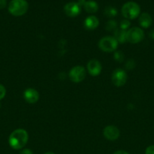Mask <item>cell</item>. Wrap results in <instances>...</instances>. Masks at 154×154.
I'll return each mask as SVG.
<instances>
[{
	"label": "cell",
	"instance_id": "2",
	"mask_svg": "<svg viewBox=\"0 0 154 154\" xmlns=\"http://www.w3.org/2000/svg\"><path fill=\"white\" fill-rule=\"evenodd\" d=\"M28 8L26 0H11L8 5V11L14 16L20 17L27 13Z\"/></svg>",
	"mask_w": 154,
	"mask_h": 154
},
{
	"label": "cell",
	"instance_id": "6",
	"mask_svg": "<svg viewBox=\"0 0 154 154\" xmlns=\"http://www.w3.org/2000/svg\"><path fill=\"white\" fill-rule=\"evenodd\" d=\"M86 76V72L84 67L81 66H76L70 69L69 73V78L72 82L80 83L85 79Z\"/></svg>",
	"mask_w": 154,
	"mask_h": 154
},
{
	"label": "cell",
	"instance_id": "17",
	"mask_svg": "<svg viewBox=\"0 0 154 154\" xmlns=\"http://www.w3.org/2000/svg\"><path fill=\"white\" fill-rule=\"evenodd\" d=\"M106 29L108 30V31L113 32L117 29V23H116V21L113 20H109L106 24Z\"/></svg>",
	"mask_w": 154,
	"mask_h": 154
},
{
	"label": "cell",
	"instance_id": "28",
	"mask_svg": "<svg viewBox=\"0 0 154 154\" xmlns=\"http://www.w3.org/2000/svg\"><path fill=\"white\" fill-rule=\"evenodd\" d=\"M45 154H55V153H52V152H48V153H45Z\"/></svg>",
	"mask_w": 154,
	"mask_h": 154
},
{
	"label": "cell",
	"instance_id": "26",
	"mask_svg": "<svg viewBox=\"0 0 154 154\" xmlns=\"http://www.w3.org/2000/svg\"><path fill=\"white\" fill-rule=\"evenodd\" d=\"M85 0H79L78 1V4L79 5V6L80 7H81V6H84V5H85Z\"/></svg>",
	"mask_w": 154,
	"mask_h": 154
},
{
	"label": "cell",
	"instance_id": "10",
	"mask_svg": "<svg viewBox=\"0 0 154 154\" xmlns=\"http://www.w3.org/2000/svg\"><path fill=\"white\" fill-rule=\"evenodd\" d=\"M87 69L91 75L98 76V75L101 74V70H102V66L98 60L93 59L88 63Z\"/></svg>",
	"mask_w": 154,
	"mask_h": 154
},
{
	"label": "cell",
	"instance_id": "22",
	"mask_svg": "<svg viewBox=\"0 0 154 154\" xmlns=\"http://www.w3.org/2000/svg\"><path fill=\"white\" fill-rule=\"evenodd\" d=\"M145 154H154V145L149 146V147L146 149Z\"/></svg>",
	"mask_w": 154,
	"mask_h": 154
},
{
	"label": "cell",
	"instance_id": "13",
	"mask_svg": "<svg viewBox=\"0 0 154 154\" xmlns=\"http://www.w3.org/2000/svg\"><path fill=\"white\" fill-rule=\"evenodd\" d=\"M152 23V20L149 14L143 13L139 17V24L143 28H149Z\"/></svg>",
	"mask_w": 154,
	"mask_h": 154
},
{
	"label": "cell",
	"instance_id": "1",
	"mask_svg": "<svg viewBox=\"0 0 154 154\" xmlns=\"http://www.w3.org/2000/svg\"><path fill=\"white\" fill-rule=\"evenodd\" d=\"M28 133L25 129H15L9 136V145L14 150H20L26 145V144L28 141Z\"/></svg>",
	"mask_w": 154,
	"mask_h": 154
},
{
	"label": "cell",
	"instance_id": "20",
	"mask_svg": "<svg viewBox=\"0 0 154 154\" xmlns=\"http://www.w3.org/2000/svg\"><path fill=\"white\" fill-rule=\"evenodd\" d=\"M134 67H135V63L132 59H129L128 60H127L126 63H125V68L127 69L131 70V69H134Z\"/></svg>",
	"mask_w": 154,
	"mask_h": 154
},
{
	"label": "cell",
	"instance_id": "4",
	"mask_svg": "<svg viewBox=\"0 0 154 154\" xmlns=\"http://www.w3.org/2000/svg\"><path fill=\"white\" fill-rule=\"evenodd\" d=\"M118 45H119V43L114 38V37L106 36V37L102 38L99 41L98 47H99V48L101 51H104V52L111 53L116 51L118 47Z\"/></svg>",
	"mask_w": 154,
	"mask_h": 154
},
{
	"label": "cell",
	"instance_id": "18",
	"mask_svg": "<svg viewBox=\"0 0 154 154\" xmlns=\"http://www.w3.org/2000/svg\"><path fill=\"white\" fill-rule=\"evenodd\" d=\"M124 58H125V55H124V54L122 51H117V52L114 54V59L117 62L122 63L124 60Z\"/></svg>",
	"mask_w": 154,
	"mask_h": 154
},
{
	"label": "cell",
	"instance_id": "15",
	"mask_svg": "<svg viewBox=\"0 0 154 154\" xmlns=\"http://www.w3.org/2000/svg\"><path fill=\"white\" fill-rule=\"evenodd\" d=\"M114 38L118 42V43H124L126 42V30L122 29H117L113 32Z\"/></svg>",
	"mask_w": 154,
	"mask_h": 154
},
{
	"label": "cell",
	"instance_id": "25",
	"mask_svg": "<svg viewBox=\"0 0 154 154\" xmlns=\"http://www.w3.org/2000/svg\"><path fill=\"white\" fill-rule=\"evenodd\" d=\"M113 154H129L127 153L126 151H124V150H117V151L115 152Z\"/></svg>",
	"mask_w": 154,
	"mask_h": 154
},
{
	"label": "cell",
	"instance_id": "11",
	"mask_svg": "<svg viewBox=\"0 0 154 154\" xmlns=\"http://www.w3.org/2000/svg\"><path fill=\"white\" fill-rule=\"evenodd\" d=\"M24 98L28 103L33 104L38 102L39 99V94L36 90L33 88H28L24 91Z\"/></svg>",
	"mask_w": 154,
	"mask_h": 154
},
{
	"label": "cell",
	"instance_id": "12",
	"mask_svg": "<svg viewBox=\"0 0 154 154\" xmlns=\"http://www.w3.org/2000/svg\"><path fill=\"white\" fill-rule=\"evenodd\" d=\"M99 25V20L95 16H89L85 20L84 26L88 30H94Z\"/></svg>",
	"mask_w": 154,
	"mask_h": 154
},
{
	"label": "cell",
	"instance_id": "7",
	"mask_svg": "<svg viewBox=\"0 0 154 154\" xmlns=\"http://www.w3.org/2000/svg\"><path fill=\"white\" fill-rule=\"evenodd\" d=\"M112 82L116 87L125 85L127 81V74L123 69H116L112 74Z\"/></svg>",
	"mask_w": 154,
	"mask_h": 154
},
{
	"label": "cell",
	"instance_id": "19",
	"mask_svg": "<svg viewBox=\"0 0 154 154\" xmlns=\"http://www.w3.org/2000/svg\"><path fill=\"white\" fill-rule=\"evenodd\" d=\"M130 25H131V23H130V21L128 20H123L120 23V29L123 30H126L129 28Z\"/></svg>",
	"mask_w": 154,
	"mask_h": 154
},
{
	"label": "cell",
	"instance_id": "24",
	"mask_svg": "<svg viewBox=\"0 0 154 154\" xmlns=\"http://www.w3.org/2000/svg\"><path fill=\"white\" fill-rule=\"evenodd\" d=\"M21 154H33V153L30 149H24L21 152Z\"/></svg>",
	"mask_w": 154,
	"mask_h": 154
},
{
	"label": "cell",
	"instance_id": "9",
	"mask_svg": "<svg viewBox=\"0 0 154 154\" xmlns=\"http://www.w3.org/2000/svg\"><path fill=\"white\" fill-rule=\"evenodd\" d=\"M64 12L69 17H75L81 12V7L75 2H69L64 6Z\"/></svg>",
	"mask_w": 154,
	"mask_h": 154
},
{
	"label": "cell",
	"instance_id": "27",
	"mask_svg": "<svg viewBox=\"0 0 154 154\" xmlns=\"http://www.w3.org/2000/svg\"><path fill=\"white\" fill-rule=\"evenodd\" d=\"M149 37L151 38H152V39H154V29H153L151 30L150 32H149Z\"/></svg>",
	"mask_w": 154,
	"mask_h": 154
},
{
	"label": "cell",
	"instance_id": "16",
	"mask_svg": "<svg viewBox=\"0 0 154 154\" xmlns=\"http://www.w3.org/2000/svg\"><path fill=\"white\" fill-rule=\"evenodd\" d=\"M117 10L113 6H107L104 9V14L108 17H113L117 15Z\"/></svg>",
	"mask_w": 154,
	"mask_h": 154
},
{
	"label": "cell",
	"instance_id": "14",
	"mask_svg": "<svg viewBox=\"0 0 154 154\" xmlns=\"http://www.w3.org/2000/svg\"><path fill=\"white\" fill-rule=\"evenodd\" d=\"M84 8L88 13L94 14L98 11V3L93 0H89L86 1L84 5Z\"/></svg>",
	"mask_w": 154,
	"mask_h": 154
},
{
	"label": "cell",
	"instance_id": "5",
	"mask_svg": "<svg viewBox=\"0 0 154 154\" xmlns=\"http://www.w3.org/2000/svg\"><path fill=\"white\" fill-rule=\"evenodd\" d=\"M144 38L143 29L139 27H132L126 31V42L131 44H137L141 42Z\"/></svg>",
	"mask_w": 154,
	"mask_h": 154
},
{
	"label": "cell",
	"instance_id": "3",
	"mask_svg": "<svg viewBox=\"0 0 154 154\" xmlns=\"http://www.w3.org/2000/svg\"><path fill=\"white\" fill-rule=\"evenodd\" d=\"M140 8L134 2H128L122 8V14L127 20H134L139 16Z\"/></svg>",
	"mask_w": 154,
	"mask_h": 154
},
{
	"label": "cell",
	"instance_id": "23",
	"mask_svg": "<svg viewBox=\"0 0 154 154\" xmlns=\"http://www.w3.org/2000/svg\"><path fill=\"white\" fill-rule=\"evenodd\" d=\"M6 4H7V0H0V9L5 8Z\"/></svg>",
	"mask_w": 154,
	"mask_h": 154
},
{
	"label": "cell",
	"instance_id": "21",
	"mask_svg": "<svg viewBox=\"0 0 154 154\" xmlns=\"http://www.w3.org/2000/svg\"><path fill=\"white\" fill-rule=\"evenodd\" d=\"M5 94H6L5 88L4 86L0 84V100H2V99L5 96Z\"/></svg>",
	"mask_w": 154,
	"mask_h": 154
},
{
	"label": "cell",
	"instance_id": "8",
	"mask_svg": "<svg viewBox=\"0 0 154 154\" xmlns=\"http://www.w3.org/2000/svg\"><path fill=\"white\" fill-rule=\"evenodd\" d=\"M103 133H104V136L110 141H115V140L118 139L120 135L119 129L113 125L106 126L103 131Z\"/></svg>",
	"mask_w": 154,
	"mask_h": 154
}]
</instances>
